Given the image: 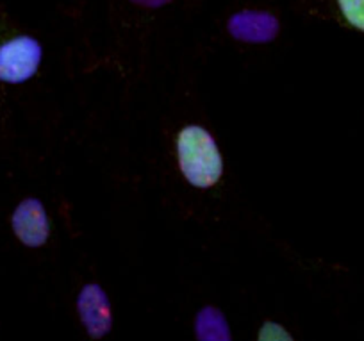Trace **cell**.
Masks as SVG:
<instances>
[{
    "label": "cell",
    "instance_id": "6",
    "mask_svg": "<svg viewBox=\"0 0 364 341\" xmlns=\"http://www.w3.org/2000/svg\"><path fill=\"white\" fill-rule=\"evenodd\" d=\"M195 334L198 341H232L225 316L216 308H204L195 320Z\"/></svg>",
    "mask_w": 364,
    "mask_h": 341
},
{
    "label": "cell",
    "instance_id": "5",
    "mask_svg": "<svg viewBox=\"0 0 364 341\" xmlns=\"http://www.w3.org/2000/svg\"><path fill=\"white\" fill-rule=\"evenodd\" d=\"M230 36L247 43H268L279 34V20L266 11H241L227 22Z\"/></svg>",
    "mask_w": 364,
    "mask_h": 341
},
{
    "label": "cell",
    "instance_id": "7",
    "mask_svg": "<svg viewBox=\"0 0 364 341\" xmlns=\"http://www.w3.org/2000/svg\"><path fill=\"white\" fill-rule=\"evenodd\" d=\"M345 19L364 33V0H338Z\"/></svg>",
    "mask_w": 364,
    "mask_h": 341
},
{
    "label": "cell",
    "instance_id": "8",
    "mask_svg": "<svg viewBox=\"0 0 364 341\" xmlns=\"http://www.w3.org/2000/svg\"><path fill=\"white\" fill-rule=\"evenodd\" d=\"M257 341H293L291 334L275 322H266L259 330Z\"/></svg>",
    "mask_w": 364,
    "mask_h": 341
},
{
    "label": "cell",
    "instance_id": "1",
    "mask_svg": "<svg viewBox=\"0 0 364 341\" xmlns=\"http://www.w3.org/2000/svg\"><path fill=\"white\" fill-rule=\"evenodd\" d=\"M177 156L182 175L197 188H211L222 177L223 163L218 145L198 125H190L178 132Z\"/></svg>",
    "mask_w": 364,
    "mask_h": 341
},
{
    "label": "cell",
    "instance_id": "9",
    "mask_svg": "<svg viewBox=\"0 0 364 341\" xmlns=\"http://www.w3.org/2000/svg\"><path fill=\"white\" fill-rule=\"evenodd\" d=\"M131 2L143 6V8H161V6L170 4L171 0H131Z\"/></svg>",
    "mask_w": 364,
    "mask_h": 341
},
{
    "label": "cell",
    "instance_id": "4",
    "mask_svg": "<svg viewBox=\"0 0 364 341\" xmlns=\"http://www.w3.org/2000/svg\"><path fill=\"white\" fill-rule=\"evenodd\" d=\"M13 231L26 247H41L48 240L50 225L40 200L26 199L13 213Z\"/></svg>",
    "mask_w": 364,
    "mask_h": 341
},
{
    "label": "cell",
    "instance_id": "3",
    "mask_svg": "<svg viewBox=\"0 0 364 341\" xmlns=\"http://www.w3.org/2000/svg\"><path fill=\"white\" fill-rule=\"evenodd\" d=\"M77 311L87 334L95 340L106 336L113 327L109 298L99 284H87L82 288L77 298Z\"/></svg>",
    "mask_w": 364,
    "mask_h": 341
},
{
    "label": "cell",
    "instance_id": "2",
    "mask_svg": "<svg viewBox=\"0 0 364 341\" xmlns=\"http://www.w3.org/2000/svg\"><path fill=\"white\" fill-rule=\"evenodd\" d=\"M41 45L31 36H18L0 47V80L20 84L36 73L41 63Z\"/></svg>",
    "mask_w": 364,
    "mask_h": 341
}]
</instances>
